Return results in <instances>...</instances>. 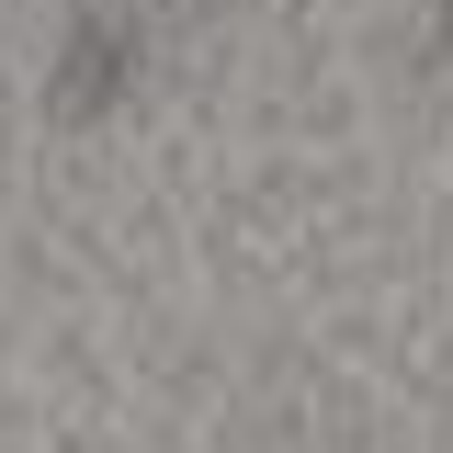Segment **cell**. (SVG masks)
<instances>
[{"label":"cell","instance_id":"6da1fadb","mask_svg":"<svg viewBox=\"0 0 453 453\" xmlns=\"http://www.w3.org/2000/svg\"><path fill=\"white\" fill-rule=\"evenodd\" d=\"M170 68V0H68L35 57V103L57 125H113L159 91Z\"/></svg>","mask_w":453,"mask_h":453}]
</instances>
